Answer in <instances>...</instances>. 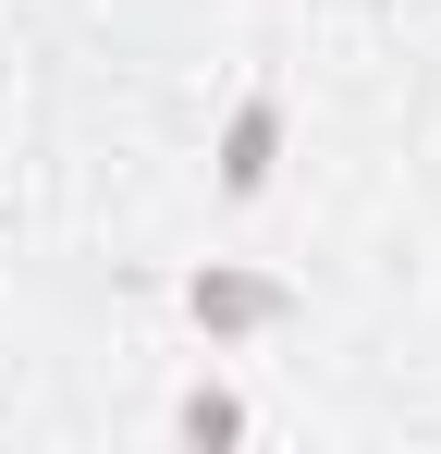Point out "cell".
<instances>
[{"instance_id":"6da1fadb","label":"cell","mask_w":441,"mask_h":454,"mask_svg":"<svg viewBox=\"0 0 441 454\" xmlns=\"http://www.w3.org/2000/svg\"><path fill=\"white\" fill-rule=\"evenodd\" d=\"M270 148H282V98L258 86V98L220 123V184H233V197H258V184H270Z\"/></svg>"},{"instance_id":"7a4b0ae2","label":"cell","mask_w":441,"mask_h":454,"mask_svg":"<svg viewBox=\"0 0 441 454\" xmlns=\"http://www.w3.org/2000/svg\"><path fill=\"white\" fill-rule=\"evenodd\" d=\"M197 319H209V332H245V319H282V295L245 283V270H197Z\"/></svg>"}]
</instances>
